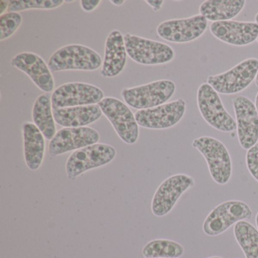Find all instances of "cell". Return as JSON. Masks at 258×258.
Segmentation results:
<instances>
[{
	"mask_svg": "<svg viewBox=\"0 0 258 258\" xmlns=\"http://www.w3.org/2000/svg\"><path fill=\"white\" fill-rule=\"evenodd\" d=\"M142 253L145 258H178L183 255L184 248L171 240L155 239L147 243Z\"/></svg>",
	"mask_w": 258,
	"mask_h": 258,
	"instance_id": "cb8c5ba5",
	"label": "cell"
},
{
	"mask_svg": "<svg viewBox=\"0 0 258 258\" xmlns=\"http://www.w3.org/2000/svg\"><path fill=\"white\" fill-rule=\"evenodd\" d=\"M111 3L115 6H120L123 5L125 1L124 0H111Z\"/></svg>",
	"mask_w": 258,
	"mask_h": 258,
	"instance_id": "4dcf8cb0",
	"label": "cell"
},
{
	"mask_svg": "<svg viewBox=\"0 0 258 258\" xmlns=\"http://www.w3.org/2000/svg\"><path fill=\"white\" fill-rule=\"evenodd\" d=\"M100 88L84 83H68L52 93V108H69L99 104L104 99Z\"/></svg>",
	"mask_w": 258,
	"mask_h": 258,
	"instance_id": "30bf717a",
	"label": "cell"
},
{
	"mask_svg": "<svg viewBox=\"0 0 258 258\" xmlns=\"http://www.w3.org/2000/svg\"><path fill=\"white\" fill-rule=\"evenodd\" d=\"M236 117L237 134L242 149L248 150L258 141V114L254 104L244 96L232 99Z\"/></svg>",
	"mask_w": 258,
	"mask_h": 258,
	"instance_id": "5bb4252c",
	"label": "cell"
},
{
	"mask_svg": "<svg viewBox=\"0 0 258 258\" xmlns=\"http://www.w3.org/2000/svg\"><path fill=\"white\" fill-rule=\"evenodd\" d=\"M146 2L150 7H152L154 11H158L161 9V7H162L163 4H164V1H150V0H147Z\"/></svg>",
	"mask_w": 258,
	"mask_h": 258,
	"instance_id": "f1b7e54d",
	"label": "cell"
},
{
	"mask_svg": "<svg viewBox=\"0 0 258 258\" xmlns=\"http://www.w3.org/2000/svg\"><path fill=\"white\" fill-rule=\"evenodd\" d=\"M208 20L201 15L188 19L166 21L158 25L157 33L163 40L175 43L194 41L206 31Z\"/></svg>",
	"mask_w": 258,
	"mask_h": 258,
	"instance_id": "4fadbf2b",
	"label": "cell"
},
{
	"mask_svg": "<svg viewBox=\"0 0 258 258\" xmlns=\"http://www.w3.org/2000/svg\"><path fill=\"white\" fill-rule=\"evenodd\" d=\"M255 106H256V111H257L258 114V93L256 95V99H255Z\"/></svg>",
	"mask_w": 258,
	"mask_h": 258,
	"instance_id": "1f68e13d",
	"label": "cell"
},
{
	"mask_svg": "<svg viewBox=\"0 0 258 258\" xmlns=\"http://www.w3.org/2000/svg\"><path fill=\"white\" fill-rule=\"evenodd\" d=\"M11 64L26 74L42 91L46 93L53 91L55 81L52 72L49 66L40 55L34 52H21L11 60Z\"/></svg>",
	"mask_w": 258,
	"mask_h": 258,
	"instance_id": "2e32d148",
	"label": "cell"
},
{
	"mask_svg": "<svg viewBox=\"0 0 258 258\" xmlns=\"http://www.w3.org/2000/svg\"><path fill=\"white\" fill-rule=\"evenodd\" d=\"M246 164L249 173L258 182V143L247 150Z\"/></svg>",
	"mask_w": 258,
	"mask_h": 258,
	"instance_id": "4316f807",
	"label": "cell"
},
{
	"mask_svg": "<svg viewBox=\"0 0 258 258\" xmlns=\"http://www.w3.org/2000/svg\"><path fill=\"white\" fill-rule=\"evenodd\" d=\"M127 52L124 38L119 31L110 33L105 41V57L101 75L104 78H114L120 75L126 64Z\"/></svg>",
	"mask_w": 258,
	"mask_h": 258,
	"instance_id": "ac0fdd59",
	"label": "cell"
},
{
	"mask_svg": "<svg viewBox=\"0 0 258 258\" xmlns=\"http://www.w3.org/2000/svg\"><path fill=\"white\" fill-rule=\"evenodd\" d=\"M255 84H256V85L258 87V72L257 74H256V78H255Z\"/></svg>",
	"mask_w": 258,
	"mask_h": 258,
	"instance_id": "d6a6232c",
	"label": "cell"
},
{
	"mask_svg": "<svg viewBox=\"0 0 258 258\" xmlns=\"http://www.w3.org/2000/svg\"><path fill=\"white\" fill-rule=\"evenodd\" d=\"M176 85L169 80H160L133 88L123 89L122 97L130 106L143 110L164 105L174 94Z\"/></svg>",
	"mask_w": 258,
	"mask_h": 258,
	"instance_id": "3957f363",
	"label": "cell"
},
{
	"mask_svg": "<svg viewBox=\"0 0 258 258\" xmlns=\"http://www.w3.org/2000/svg\"><path fill=\"white\" fill-rule=\"evenodd\" d=\"M130 58L143 66H158L170 62L174 58V50L169 45L131 34L123 36Z\"/></svg>",
	"mask_w": 258,
	"mask_h": 258,
	"instance_id": "8992f818",
	"label": "cell"
},
{
	"mask_svg": "<svg viewBox=\"0 0 258 258\" xmlns=\"http://www.w3.org/2000/svg\"><path fill=\"white\" fill-rule=\"evenodd\" d=\"M192 146L206 160L211 177L219 185L229 182L232 175V165L229 151L217 139L201 137L194 140Z\"/></svg>",
	"mask_w": 258,
	"mask_h": 258,
	"instance_id": "7a4b0ae2",
	"label": "cell"
},
{
	"mask_svg": "<svg viewBox=\"0 0 258 258\" xmlns=\"http://www.w3.org/2000/svg\"><path fill=\"white\" fill-rule=\"evenodd\" d=\"M52 72L86 71L93 72L102 66L100 55L91 48L79 44L64 46L54 52L48 61Z\"/></svg>",
	"mask_w": 258,
	"mask_h": 258,
	"instance_id": "6da1fadb",
	"label": "cell"
},
{
	"mask_svg": "<svg viewBox=\"0 0 258 258\" xmlns=\"http://www.w3.org/2000/svg\"><path fill=\"white\" fill-rule=\"evenodd\" d=\"M9 5H10V1H5V0L0 1V15L1 16L4 15L6 10H8Z\"/></svg>",
	"mask_w": 258,
	"mask_h": 258,
	"instance_id": "f546056e",
	"label": "cell"
},
{
	"mask_svg": "<svg viewBox=\"0 0 258 258\" xmlns=\"http://www.w3.org/2000/svg\"><path fill=\"white\" fill-rule=\"evenodd\" d=\"M257 42H258V38H257Z\"/></svg>",
	"mask_w": 258,
	"mask_h": 258,
	"instance_id": "8d00e7d4",
	"label": "cell"
},
{
	"mask_svg": "<svg viewBox=\"0 0 258 258\" xmlns=\"http://www.w3.org/2000/svg\"><path fill=\"white\" fill-rule=\"evenodd\" d=\"M245 4L244 0H207L199 7V13L207 20L226 22L236 17Z\"/></svg>",
	"mask_w": 258,
	"mask_h": 258,
	"instance_id": "44dd1931",
	"label": "cell"
},
{
	"mask_svg": "<svg viewBox=\"0 0 258 258\" xmlns=\"http://www.w3.org/2000/svg\"><path fill=\"white\" fill-rule=\"evenodd\" d=\"M234 235L246 258H258V230L253 225L245 220L238 222Z\"/></svg>",
	"mask_w": 258,
	"mask_h": 258,
	"instance_id": "603a6c76",
	"label": "cell"
},
{
	"mask_svg": "<svg viewBox=\"0 0 258 258\" xmlns=\"http://www.w3.org/2000/svg\"><path fill=\"white\" fill-rule=\"evenodd\" d=\"M255 22L258 24V13L256 15V16H255Z\"/></svg>",
	"mask_w": 258,
	"mask_h": 258,
	"instance_id": "836d02e7",
	"label": "cell"
},
{
	"mask_svg": "<svg viewBox=\"0 0 258 258\" xmlns=\"http://www.w3.org/2000/svg\"><path fill=\"white\" fill-rule=\"evenodd\" d=\"M185 101L179 99L149 109L139 110L135 118L139 126L146 129L165 130L177 124L185 112Z\"/></svg>",
	"mask_w": 258,
	"mask_h": 258,
	"instance_id": "8fae6325",
	"label": "cell"
},
{
	"mask_svg": "<svg viewBox=\"0 0 258 258\" xmlns=\"http://www.w3.org/2000/svg\"><path fill=\"white\" fill-rule=\"evenodd\" d=\"M256 226H257V229H258V213L256 214Z\"/></svg>",
	"mask_w": 258,
	"mask_h": 258,
	"instance_id": "e575fe53",
	"label": "cell"
},
{
	"mask_svg": "<svg viewBox=\"0 0 258 258\" xmlns=\"http://www.w3.org/2000/svg\"><path fill=\"white\" fill-rule=\"evenodd\" d=\"M22 23V17L19 13H7L0 17V40L11 37Z\"/></svg>",
	"mask_w": 258,
	"mask_h": 258,
	"instance_id": "484cf974",
	"label": "cell"
},
{
	"mask_svg": "<svg viewBox=\"0 0 258 258\" xmlns=\"http://www.w3.org/2000/svg\"><path fill=\"white\" fill-rule=\"evenodd\" d=\"M194 185V179L188 175L176 174L167 178L159 185L152 199V211L154 215H167L181 196Z\"/></svg>",
	"mask_w": 258,
	"mask_h": 258,
	"instance_id": "7c38bea8",
	"label": "cell"
},
{
	"mask_svg": "<svg viewBox=\"0 0 258 258\" xmlns=\"http://www.w3.org/2000/svg\"><path fill=\"white\" fill-rule=\"evenodd\" d=\"M115 156L116 150L113 146L102 143L78 149L70 155L66 162L68 178L75 180L88 170L109 164Z\"/></svg>",
	"mask_w": 258,
	"mask_h": 258,
	"instance_id": "5b68a950",
	"label": "cell"
},
{
	"mask_svg": "<svg viewBox=\"0 0 258 258\" xmlns=\"http://www.w3.org/2000/svg\"><path fill=\"white\" fill-rule=\"evenodd\" d=\"M24 156L25 163L31 170L40 168L44 159L46 143L44 136L34 123L25 122L22 124Z\"/></svg>",
	"mask_w": 258,
	"mask_h": 258,
	"instance_id": "ffe728a7",
	"label": "cell"
},
{
	"mask_svg": "<svg viewBox=\"0 0 258 258\" xmlns=\"http://www.w3.org/2000/svg\"><path fill=\"white\" fill-rule=\"evenodd\" d=\"M64 2V0H11L8 13L29 10H54L61 7Z\"/></svg>",
	"mask_w": 258,
	"mask_h": 258,
	"instance_id": "d4e9b609",
	"label": "cell"
},
{
	"mask_svg": "<svg viewBox=\"0 0 258 258\" xmlns=\"http://www.w3.org/2000/svg\"><path fill=\"white\" fill-rule=\"evenodd\" d=\"M102 113L98 105L53 108L55 122L63 127H83L97 121Z\"/></svg>",
	"mask_w": 258,
	"mask_h": 258,
	"instance_id": "d6986e66",
	"label": "cell"
},
{
	"mask_svg": "<svg viewBox=\"0 0 258 258\" xmlns=\"http://www.w3.org/2000/svg\"><path fill=\"white\" fill-rule=\"evenodd\" d=\"M100 139L99 133L89 126L64 127L59 130L49 144V153L55 157L96 144Z\"/></svg>",
	"mask_w": 258,
	"mask_h": 258,
	"instance_id": "9a60e30c",
	"label": "cell"
},
{
	"mask_svg": "<svg viewBox=\"0 0 258 258\" xmlns=\"http://www.w3.org/2000/svg\"><path fill=\"white\" fill-rule=\"evenodd\" d=\"M208 258H222V257H220V256H211V257H208Z\"/></svg>",
	"mask_w": 258,
	"mask_h": 258,
	"instance_id": "d590c367",
	"label": "cell"
},
{
	"mask_svg": "<svg viewBox=\"0 0 258 258\" xmlns=\"http://www.w3.org/2000/svg\"><path fill=\"white\" fill-rule=\"evenodd\" d=\"M100 3V0H82L81 1V7L84 11L90 13L97 8Z\"/></svg>",
	"mask_w": 258,
	"mask_h": 258,
	"instance_id": "83f0119b",
	"label": "cell"
},
{
	"mask_svg": "<svg viewBox=\"0 0 258 258\" xmlns=\"http://www.w3.org/2000/svg\"><path fill=\"white\" fill-rule=\"evenodd\" d=\"M257 72L258 60L247 58L224 73L208 77V84L218 93L236 94L251 84Z\"/></svg>",
	"mask_w": 258,
	"mask_h": 258,
	"instance_id": "52a82bcc",
	"label": "cell"
},
{
	"mask_svg": "<svg viewBox=\"0 0 258 258\" xmlns=\"http://www.w3.org/2000/svg\"><path fill=\"white\" fill-rule=\"evenodd\" d=\"M211 34L227 44L247 46L258 38V24L237 21L212 22L210 25Z\"/></svg>",
	"mask_w": 258,
	"mask_h": 258,
	"instance_id": "e0dca14e",
	"label": "cell"
},
{
	"mask_svg": "<svg viewBox=\"0 0 258 258\" xmlns=\"http://www.w3.org/2000/svg\"><path fill=\"white\" fill-rule=\"evenodd\" d=\"M197 104L204 120L214 129L224 133L237 130L236 122L223 106L218 93L208 83L199 87Z\"/></svg>",
	"mask_w": 258,
	"mask_h": 258,
	"instance_id": "277c9868",
	"label": "cell"
},
{
	"mask_svg": "<svg viewBox=\"0 0 258 258\" xmlns=\"http://www.w3.org/2000/svg\"><path fill=\"white\" fill-rule=\"evenodd\" d=\"M98 105L123 143L129 145L137 143L140 135L139 124L135 114L126 104L116 98L106 97Z\"/></svg>",
	"mask_w": 258,
	"mask_h": 258,
	"instance_id": "ba28073f",
	"label": "cell"
},
{
	"mask_svg": "<svg viewBox=\"0 0 258 258\" xmlns=\"http://www.w3.org/2000/svg\"><path fill=\"white\" fill-rule=\"evenodd\" d=\"M251 216V210L247 204L241 201H228L216 207L208 214L203 223V231L206 235L216 236Z\"/></svg>",
	"mask_w": 258,
	"mask_h": 258,
	"instance_id": "9c48e42d",
	"label": "cell"
},
{
	"mask_svg": "<svg viewBox=\"0 0 258 258\" xmlns=\"http://www.w3.org/2000/svg\"><path fill=\"white\" fill-rule=\"evenodd\" d=\"M32 118L45 139L52 140L57 132L52 99L49 95L45 93L37 98L33 106Z\"/></svg>",
	"mask_w": 258,
	"mask_h": 258,
	"instance_id": "7402d4cb",
	"label": "cell"
}]
</instances>
